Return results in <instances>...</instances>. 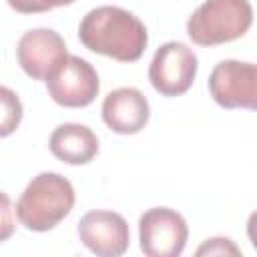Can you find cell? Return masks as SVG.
<instances>
[{"label": "cell", "instance_id": "12", "mask_svg": "<svg viewBox=\"0 0 257 257\" xmlns=\"http://www.w3.org/2000/svg\"><path fill=\"white\" fill-rule=\"evenodd\" d=\"M0 94H2V108H4V114H2V131L0 133H2V137H8L20 124L22 104H20L18 96L10 88H6V86H2Z\"/></svg>", "mask_w": 257, "mask_h": 257}, {"label": "cell", "instance_id": "4", "mask_svg": "<svg viewBox=\"0 0 257 257\" xmlns=\"http://www.w3.org/2000/svg\"><path fill=\"white\" fill-rule=\"evenodd\" d=\"M189 237L187 221L169 207H153L139 219L141 251L149 257H177L183 253Z\"/></svg>", "mask_w": 257, "mask_h": 257}, {"label": "cell", "instance_id": "3", "mask_svg": "<svg viewBox=\"0 0 257 257\" xmlns=\"http://www.w3.org/2000/svg\"><path fill=\"white\" fill-rule=\"evenodd\" d=\"M253 24L249 0H205L187 20V34L199 46H217L241 38Z\"/></svg>", "mask_w": 257, "mask_h": 257}, {"label": "cell", "instance_id": "15", "mask_svg": "<svg viewBox=\"0 0 257 257\" xmlns=\"http://www.w3.org/2000/svg\"><path fill=\"white\" fill-rule=\"evenodd\" d=\"M247 235H249V241L253 243V247L257 249V211H253L247 219Z\"/></svg>", "mask_w": 257, "mask_h": 257}, {"label": "cell", "instance_id": "13", "mask_svg": "<svg viewBox=\"0 0 257 257\" xmlns=\"http://www.w3.org/2000/svg\"><path fill=\"white\" fill-rule=\"evenodd\" d=\"M74 0H8V4L22 12V14H34V12H46L58 6H68Z\"/></svg>", "mask_w": 257, "mask_h": 257}, {"label": "cell", "instance_id": "11", "mask_svg": "<svg viewBox=\"0 0 257 257\" xmlns=\"http://www.w3.org/2000/svg\"><path fill=\"white\" fill-rule=\"evenodd\" d=\"M50 153L68 165H86L98 153V139L86 124L64 122L58 124L48 139Z\"/></svg>", "mask_w": 257, "mask_h": 257}, {"label": "cell", "instance_id": "6", "mask_svg": "<svg viewBox=\"0 0 257 257\" xmlns=\"http://www.w3.org/2000/svg\"><path fill=\"white\" fill-rule=\"evenodd\" d=\"M197 68L195 52L187 44L171 40L157 48L149 66V80L163 96H179L191 88Z\"/></svg>", "mask_w": 257, "mask_h": 257}, {"label": "cell", "instance_id": "5", "mask_svg": "<svg viewBox=\"0 0 257 257\" xmlns=\"http://www.w3.org/2000/svg\"><path fill=\"white\" fill-rule=\"evenodd\" d=\"M98 88L100 82L94 66L74 54H68L46 78V90L50 98L66 108L88 106L96 98Z\"/></svg>", "mask_w": 257, "mask_h": 257}, {"label": "cell", "instance_id": "14", "mask_svg": "<svg viewBox=\"0 0 257 257\" xmlns=\"http://www.w3.org/2000/svg\"><path fill=\"white\" fill-rule=\"evenodd\" d=\"M197 255H241V249L227 237H213L197 249Z\"/></svg>", "mask_w": 257, "mask_h": 257}, {"label": "cell", "instance_id": "8", "mask_svg": "<svg viewBox=\"0 0 257 257\" xmlns=\"http://www.w3.org/2000/svg\"><path fill=\"white\" fill-rule=\"evenodd\" d=\"M66 56V44L52 28L28 30L16 44V60L20 68L34 80H46Z\"/></svg>", "mask_w": 257, "mask_h": 257}, {"label": "cell", "instance_id": "10", "mask_svg": "<svg viewBox=\"0 0 257 257\" xmlns=\"http://www.w3.org/2000/svg\"><path fill=\"white\" fill-rule=\"evenodd\" d=\"M151 108L147 96L133 86H120L102 100V120L118 135H137L149 122Z\"/></svg>", "mask_w": 257, "mask_h": 257}, {"label": "cell", "instance_id": "7", "mask_svg": "<svg viewBox=\"0 0 257 257\" xmlns=\"http://www.w3.org/2000/svg\"><path fill=\"white\" fill-rule=\"evenodd\" d=\"M209 92L223 108L257 110V64L221 60L209 76Z\"/></svg>", "mask_w": 257, "mask_h": 257}, {"label": "cell", "instance_id": "2", "mask_svg": "<svg viewBox=\"0 0 257 257\" xmlns=\"http://www.w3.org/2000/svg\"><path fill=\"white\" fill-rule=\"evenodd\" d=\"M74 207V189L58 173L36 175L16 203L18 221L30 231L54 229Z\"/></svg>", "mask_w": 257, "mask_h": 257}, {"label": "cell", "instance_id": "1", "mask_svg": "<svg viewBox=\"0 0 257 257\" xmlns=\"http://www.w3.org/2000/svg\"><path fill=\"white\" fill-rule=\"evenodd\" d=\"M78 38L90 52L118 62L139 60L149 42L145 24L118 6H98L86 12L78 26Z\"/></svg>", "mask_w": 257, "mask_h": 257}, {"label": "cell", "instance_id": "9", "mask_svg": "<svg viewBox=\"0 0 257 257\" xmlns=\"http://www.w3.org/2000/svg\"><path fill=\"white\" fill-rule=\"evenodd\" d=\"M78 239L98 257H118L128 249L131 231L114 211H88L78 221Z\"/></svg>", "mask_w": 257, "mask_h": 257}]
</instances>
